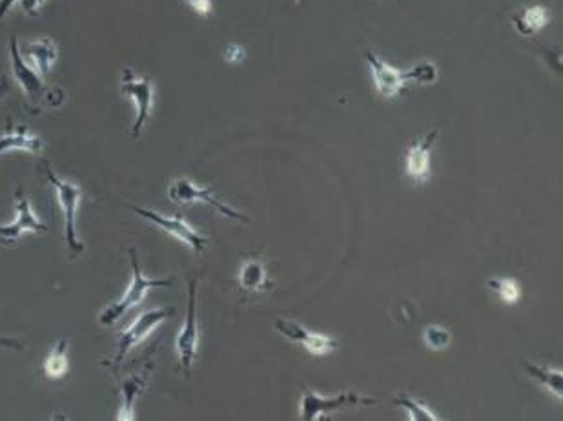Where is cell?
Segmentation results:
<instances>
[{"label":"cell","instance_id":"obj_1","mask_svg":"<svg viewBox=\"0 0 563 421\" xmlns=\"http://www.w3.org/2000/svg\"><path fill=\"white\" fill-rule=\"evenodd\" d=\"M10 66L15 81L19 83L22 92L26 95L28 112L31 115H39L44 110L59 108L64 103L66 93L62 92L61 88H52L44 83L41 75L24 61L17 37H10Z\"/></svg>","mask_w":563,"mask_h":421},{"label":"cell","instance_id":"obj_2","mask_svg":"<svg viewBox=\"0 0 563 421\" xmlns=\"http://www.w3.org/2000/svg\"><path fill=\"white\" fill-rule=\"evenodd\" d=\"M365 59L369 62L376 90L385 99L396 97L407 83L434 84L438 81V68L434 62H421L412 70H398L370 50L365 52Z\"/></svg>","mask_w":563,"mask_h":421},{"label":"cell","instance_id":"obj_3","mask_svg":"<svg viewBox=\"0 0 563 421\" xmlns=\"http://www.w3.org/2000/svg\"><path fill=\"white\" fill-rule=\"evenodd\" d=\"M128 256H130V261H132V283H130V287L126 288L123 298L115 301L112 305H108L101 312L99 323L104 325V327H112L115 323H119L130 310H134L148 296L150 290L172 287L174 285V279L172 278H144L141 263H139V254H137V250L134 247L128 248Z\"/></svg>","mask_w":563,"mask_h":421},{"label":"cell","instance_id":"obj_4","mask_svg":"<svg viewBox=\"0 0 563 421\" xmlns=\"http://www.w3.org/2000/svg\"><path fill=\"white\" fill-rule=\"evenodd\" d=\"M42 172L46 175L48 183L53 186L55 190V196H57V203L61 206L62 216H64V239H66V245L70 248L72 252V257L81 256L84 252V243H82L79 236H77V206H79V201L82 197L81 186L73 185V183H68L61 179L59 175L55 174L52 170V166L48 163H42Z\"/></svg>","mask_w":563,"mask_h":421},{"label":"cell","instance_id":"obj_5","mask_svg":"<svg viewBox=\"0 0 563 421\" xmlns=\"http://www.w3.org/2000/svg\"><path fill=\"white\" fill-rule=\"evenodd\" d=\"M379 400L370 398L359 392L347 391L339 392L334 396H323L314 391L303 392L299 412H301V420L316 421L323 416H328L332 412L345 411V409H354V407H370L376 405Z\"/></svg>","mask_w":563,"mask_h":421},{"label":"cell","instance_id":"obj_6","mask_svg":"<svg viewBox=\"0 0 563 421\" xmlns=\"http://www.w3.org/2000/svg\"><path fill=\"white\" fill-rule=\"evenodd\" d=\"M174 312V309H152L143 312L132 325H128L121 332V336L117 339V352H115L113 360L106 361L104 365L117 369L126 360L130 350L137 347L139 343H143L144 339L148 338L161 323H164L170 316H174Z\"/></svg>","mask_w":563,"mask_h":421},{"label":"cell","instance_id":"obj_7","mask_svg":"<svg viewBox=\"0 0 563 421\" xmlns=\"http://www.w3.org/2000/svg\"><path fill=\"white\" fill-rule=\"evenodd\" d=\"M197 283L199 279L192 278L188 281V298H186V318L183 329L175 339V350L179 356L181 370L185 376H190L197 345H199V325H197Z\"/></svg>","mask_w":563,"mask_h":421},{"label":"cell","instance_id":"obj_8","mask_svg":"<svg viewBox=\"0 0 563 421\" xmlns=\"http://www.w3.org/2000/svg\"><path fill=\"white\" fill-rule=\"evenodd\" d=\"M168 197L177 205H194L197 201H201V203L212 206L219 214H223L228 219H234V221L245 223V225L250 223V219L245 214L237 212L232 206H228L221 199H217L214 190L201 188V186L195 185L194 181H190L186 177L175 179L174 183L168 188Z\"/></svg>","mask_w":563,"mask_h":421},{"label":"cell","instance_id":"obj_9","mask_svg":"<svg viewBox=\"0 0 563 421\" xmlns=\"http://www.w3.org/2000/svg\"><path fill=\"white\" fill-rule=\"evenodd\" d=\"M130 210L135 212L137 216L143 217L148 223L157 226L159 230H163L164 234L175 237L179 241H183L185 245L192 248L197 254L205 252L208 245V237L199 234L195 228L190 226L183 216H161L159 212L150 210V208H139V206L130 205Z\"/></svg>","mask_w":563,"mask_h":421},{"label":"cell","instance_id":"obj_10","mask_svg":"<svg viewBox=\"0 0 563 421\" xmlns=\"http://www.w3.org/2000/svg\"><path fill=\"white\" fill-rule=\"evenodd\" d=\"M121 92L126 95L130 101H134L137 108V119L132 126V135L135 139L143 134L144 126L150 119V113L154 108V84L150 79L137 77L130 68H124L123 77H121Z\"/></svg>","mask_w":563,"mask_h":421},{"label":"cell","instance_id":"obj_11","mask_svg":"<svg viewBox=\"0 0 563 421\" xmlns=\"http://www.w3.org/2000/svg\"><path fill=\"white\" fill-rule=\"evenodd\" d=\"M15 206H17V219L10 225H0V241L2 243L11 245L26 232H48V225L41 223V219L35 216L30 199L24 196L22 188H17Z\"/></svg>","mask_w":563,"mask_h":421},{"label":"cell","instance_id":"obj_12","mask_svg":"<svg viewBox=\"0 0 563 421\" xmlns=\"http://www.w3.org/2000/svg\"><path fill=\"white\" fill-rule=\"evenodd\" d=\"M276 329L277 332H281L290 341H296L299 345H303L314 356H325V354H330V352L338 349V339L330 338V336H325V334L310 332L305 327H301L296 321L277 319Z\"/></svg>","mask_w":563,"mask_h":421},{"label":"cell","instance_id":"obj_13","mask_svg":"<svg viewBox=\"0 0 563 421\" xmlns=\"http://www.w3.org/2000/svg\"><path fill=\"white\" fill-rule=\"evenodd\" d=\"M44 150V141L41 137L31 134L26 126H13L8 121L6 132L0 137V155L8 152H30V154H41Z\"/></svg>","mask_w":563,"mask_h":421},{"label":"cell","instance_id":"obj_14","mask_svg":"<svg viewBox=\"0 0 563 421\" xmlns=\"http://www.w3.org/2000/svg\"><path fill=\"white\" fill-rule=\"evenodd\" d=\"M438 137V130H432L423 141L410 146L407 154V175L416 183L427 181L430 175V150Z\"/></svg>","mask_w":563,"mask_h":421},{"label":"cell","instance_id":"obj_15","mask_svg":"<svg viewBox=\"0 0 563 421\" xmlns=\"http://www.w3.org/2000/svg\"><path fill=\"white\" fill-rule=\"evenodd\" d=\"M21 55L24 57V61L30 62V66L35 72L44 77L55 66L59 50H57L55 42L46 37V39L28 42V46L21 50Z\"/></svg>","mask_w":563,"mask_h":421},{"label":"cell","instance_id":"obj_16","mask_svg":"<svg viewBox=\"0 0 563 421\" xmlns=\"http://www.w3.org/2000/svg\"><path fill=\"white\" fill-rule=\"evenodd\" d=\"M148 376H150V367H148V370L134 374L132 378H128V380H124L121 383L123 407H121V412L117 414V420H134V403L143 394L144 389H146Z\"/></svg>","mask_w":563,"mask_h":421},{"label":"cell","instance_id":"obj_17","mask_svg":"<svg viewBox=\"0 0 563 421\" xmlns=\"http://www.w3.org/2000/svg\"><path fill=\"white\" fill-rule=\"evenodd\" d=\"M512 22L520 35H534L551 22V15L543 6H531V8L523 10L520 15H516Z\"/></svg>","mask_w":563,"mask_h":421},{"label":"cell","instance_id":"obj_18","mask_svg":"<svg viewBox=\"0 0 563 421\" xmlns=\"http://www.w3.org/2000/svg\"><path fill=\"white\" fill-rule=\"evenodd\" d=\"M527 374L538 381L543 387H547V391L554 394L558 400L563 398V372L560 369H551V367H543V365H534V363H525Z\"/></svg>","mask_w":563,"mask_h":421},{"label":"cell","instance_id":"obj_19","mask_svg":"<svg viewBox=\"0 0 563 421\" xmlns=\"http://www.w3.org/2000/svg\"><path fill=\"white\" fill-rule=\"evenodd\" d=\"M267 268L261 261H248L239 272V283L246 292H261L267 287Z\"/></svg>","mask_w":563,"mask_h":421},{"label":"cell","instance_id":"obj_20","mask_svg":"<svg viewBox=\"0 0 563 421\" xmlns=\"http://www.w3.org/2000/svg\"><path fill=\"white\" fill-rule=\"evenodd\" d=\"M70 369L68 363V338L59 339V343L53 347L48 360L44 363V374L50 380H59Z\"/></svg>","mask_w":563,"mask_h":421},{"label":"cell","instance_id":"obj_21","mask_svg":"<svg viewBox=\"0 0 563 421\" xmlns=\"http://www.w3.org/2000/svg\"><path fill=\"white\" fill-rule=\"evenodd\" d=\"M394 405H396V407H400V409H403V411H407V414H409V420H438V414H434V412L430 411L427 405H423L421 401L410 398L409 394H405V392H401L400 396H396V398H394Z\"/></svg>","mask_w":563,"mask_h":421},{"label":"cell","instance_id":"obj_22","mask_svg":"<svg viewBox=\"0 0 563 421\" xmlns=\"http://www.w3.org/2000/svg\"><path fill=\"white\" fill-rule=\"evenodd\" d=\"M487 285H489L494 292H498V296H500L505 303H509V305H514V303H518V301L522 299V285H520L516 279L492 278L489 279Z\"/></svg>","mask_w":563,"mask_h":421},{"label":"cell","instance_id":"obj_23","mask_svg":"<svg viewBox=\"0 0 563 421\" xmlns=\"http://www.w3.org/2000/svg\"><path fill=\"white\" fill-rule=\"evenodd\" d=\"M423 338H425V343L429 345L432 350H443L447 349L452 343V334L447 329L443 327H438V325H430L423 332Z\"/></svg>","mask_w":563,"mask_h":421},{"label":"cell","instance_id":"obj_24","mask_svg":"<svg viewBox=\"0 0 563 421\" xmlns=\"http://www.w3.org/2000/svg\"><path fill=\"white\" fill-rule=\"evenodd\" d=\"M15 2H19V0H0V21L6 17V13L13 8ZM44 2H46V0H21L22 10H24L26 15L37 17Z\"/></svg>","mask_w":563,"mask_h":421},{"label":"cell","instance_id":"obj_25","mask_svg":"<svg viewBox=\"0 0 563 421\" xmlns=\"http://www.w3.org/2000/svg\"><path fill=\"white\" fill-rule=\"evenodd\" d=\"M201 17H208L212 11V0H186Z\"/></svg>","mask_w":563,"mask_h":421},{"label":"cell","instance_id":"obj_26","mask_svg":"<svg viewBox=\"0 0 563 421\" xmlns=\"http://www.w3.org/2000/svg\"><path fill=\"white\" fill-rule=\"evenodd\" d=\"M243 57H245V48H243V46H239V44L230 46V48H228V52H226V59H228V62L241 61Z\"/></svg>","mask_w":563,"mask_h":421},{"label":"cell","instance_id":"obj_27","mask_svg":"<svg viewBox=\"0 0 563 421\" xmlns=\"http://www.w3.org/2000/svg\"><path fill=\"white\" fill-rule=\"evenodd\" d=\"M0 349H11V350H22L24 349V343L15 338H0Z\"/></svg>","mask_w":563,"mask_h":421},{"label":"cell","instance_id":"obj_28","mask_svg":"<svg viewBox=\"0 0 563 421\" xmlns=\"http://www.w3.org/2000/svg\"><path fill=\"white\" fill-rule=\"evenodd\" d=\"M8 90H10V84H8V77H6V75H2V77H0V101L4 99V95L8 93Z\"/></svg>","mask_w":563,"mask_h":421}]
</instances>
